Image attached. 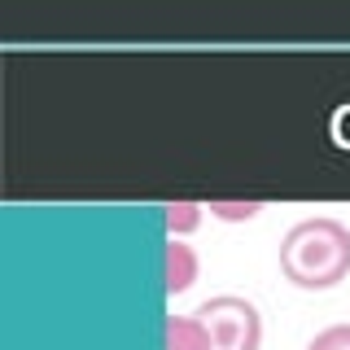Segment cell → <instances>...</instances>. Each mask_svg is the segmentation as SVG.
Here are the masks:
<instances>
[{"mask_svg": "<svg viewBox=\"0 0 350 350\" xmlns=\"http://www.w3.org/2000/svg\"><path fill=\"white\" fill-rule=\"evenodd\" d=\"M280 271L298 289H333L350 276V228L337 219H302L280 241Z\"/></svg>", "mask_w": 350, "mask_h": 350, "instance_id": "cell-1", "label": "cell"}, {"mask_svg": "<svg viewBox=\"0 0 350 350\" xmlns=\"http://www.w3.org/2000/svg\"><path fill=\"white\" fill-rule=\"evenodd\" d=\"M197 320L211 333V350H258V342H262L258 306L237 298V293H219V298L202 302Z\"/></svg>", "mask_w": 350, "mask_h": 350, "instance_id": "cell-2", "label": "cell"}, {"mask_svg": "<svg viewBox=\"0 0 350 350\" xmlns=\"http://www.w3.org/2000/svg\"><path fill=\"white\" fill-rule=\"evenodd\" d=\"M197 280V254L193 245H184V241H167V293L175 298V293H189Z\"/></svg>", "mask_w": 350, "mask_h": 350, "instance_id": "cell-3", "label": "cell"}, {"mask_svg": "<svg viewBox=\"0 0 350 350\" xmlns=\"http://www.w3.org/2000/svg\"><path fill=\"white\" fill-rule=\"evenodd\" d=\"M167 350H211V333L197 315H171L167 320Z\"/></svg>", "mask_w": 350, "mask_h": 350, "instance_id": "cell-4", "label": "cell"}, {"mask_svg": "<svg viewBox=\"0 0 350 350\" xmlns=\"http://www.w3.org/2000/svg\"><path fill=\"white\" fill-rule=\"evenodd\" d=\"M202 211H206L202 202H171V206H167V228H171V237H175V241L189 237L193 228L202 224Z\"/></svg>", "mask_w": 350, "mask_h": 350, "instance_id": "cell-5", "label": "cell"}, {"mask_svg": "<svg viewBox=\"0 0 350 350\" xmlns=\"http://www.w3.org/2000/svg\"><path fill=\"white\" fill-rule=\"evenodd\" d=\"M215 219H228V224H241V219H254L262 211V202H211L206 206Z\"/></svg>", "mask_w": 350, "mask_h": 350, "instance_id": "cell-6", "label": "cell"}, {"mask_svg": "<svg viewBox=\"0 0 350 350\" xmlns=\"http://www.w3.org/2000/svg\"><path fill=\"white\" fill-rule=\"evenodd\" d=\"M306 350H350V324H333L324 333H315Z\"/></svg>", "mask_w": 350, "mask_h": 350, "instance_id": "cell-7", "label": "cell"}]
</instances>
